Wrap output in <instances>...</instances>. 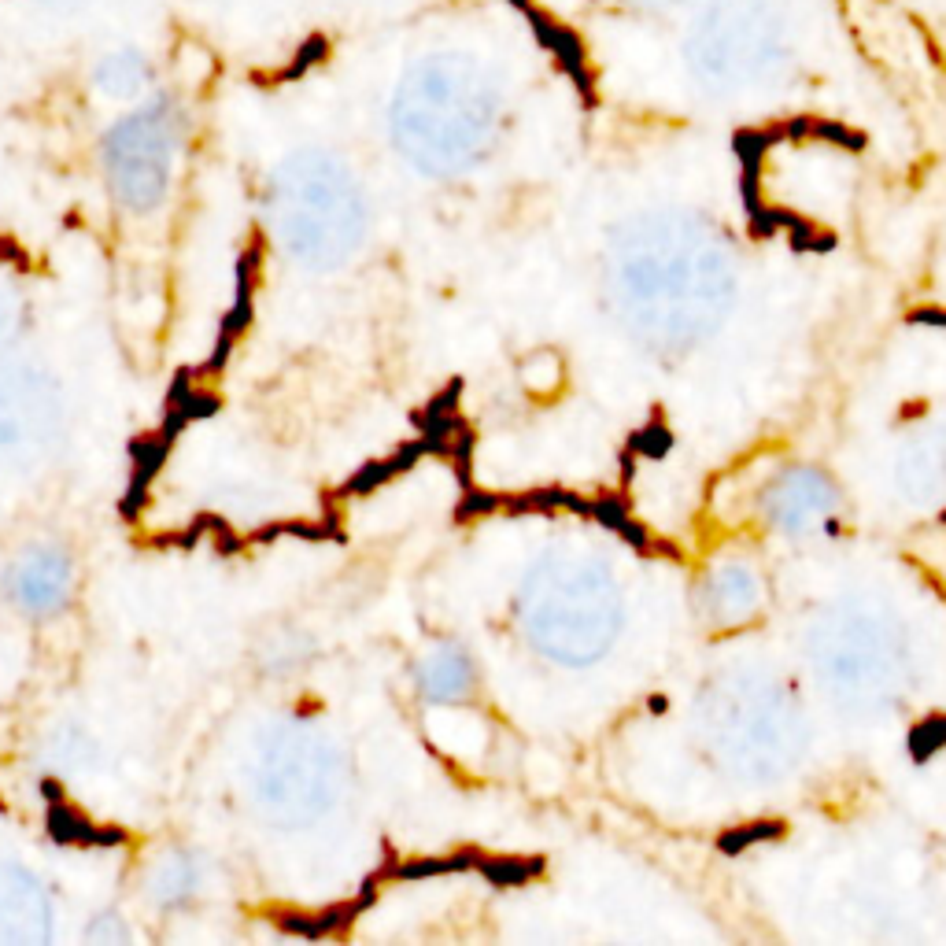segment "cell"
I'll return each mask as SVG.
<instances>
[{"label":"cell","mask_w":946,"mask_h":946,"mask_svg":"<svg viewBox=\"0 0 946 946\" xmlns=\"http://www.w3.org/2000/svg\"><path fill=\"white\" fill-rule=\"evenodd\" d=\"M270 244L311 278H333L363 255L370 196L359 174L333 152L307 148L281 159L263 196Z\"/></svg>","instance_id":"cell-1"},{"label":"cell","mask_w":946,"mask_h":946,"mask_svg":"<svg viewBox=\"0 0 946 946\" xmlns=\"http://www.w3.org/2000/svg\"><path fill=\"white\" fill-rule=\"evenodd\" d=\"M621 588L603 558L555 547L529 562L510 595L518 640L555 669H588L621 632Z\"/></svg>","instance_id":"cell-2"},{"label":"cell","mask_w":946,"mask_h":946,"mask_svg":"<svg viewBox=\"0 0 946 946\" xmlns=\"http://www.w3.org/2000/svg\"><path fill=\"white\" fill-rule=\"evenodd\" d=\"M348 747L326 721L307 714L274 717L255 732L241 762V795L255 821L274 832H315L352 799Z\"/></svg>","instance_id":"cell-3"},{"label":"cell","mask_w":946,"mask_h":946,"mask_svg":"<svg viewBox=\"0 0 946 946\" xmlns=\"http://www.w3.org/2000/svg\"><path fill=\"white\" fill-rule=\"evenodd\" d=\"M499 137V97L459 67H422L396 93L392 145L418 174L451 182L492 156Z\"/></svg>","instance_id":"cell-4"},{"label":"cell","mask_w":946,"mask_h":946,"mask_svg":"<svg viewBox=\"0 0 946 946\" xmlns=\"http://www.w3.org/2000/svg\"><path fill=\"white\" fill-rule=\"evenodd\" d=\"M791 30L780 0H717L695 26V74L717 89L773 82L791 60Z\"/></svg>","instance_id":"cell-5"},{"label":"cell","mask_w":946,"mask_h":946,"mask_svg":"<svg viewBox=\"0 0 946 946\" xmlns=\"http://www.w3.org/2000/svg\"><path fill=\"white\" fill-rule=\"evenodd\" d=\"M185 145V119L170 97L122 115L100 141V174L122 215L148 219L170 200Z\"/></svg>","instance_id":"cell-6"},{"label":"cell","mask_w":946,"mask_h":946,"mask_svg":"<svg viewBox=\"0 0 946 946\" xmlns=\"http://www.w3.org/2000/svg\"><path fill=\"white\" fill-rule=\"evenodd\" d=\"M71 440V400L52 370L30 359L0 363V473L34 477Z\"/></svg>","instance_id":"cell-7"},{"label":"cell","mask_w":946,"mask_h":946,"mask_svg":"<svg viewBox=\"0 0 946 946\" xmlns=\"http://www.w3.org/2000/svg\"><path fill=\"white\" fill-rule=\"evenodd\" d=\"M78 592V558L60 540H30L0 570V599L15 618L56 621Z\"/></svg>","instance_id":"cell-8"},{"label":"cell","mask_w":946,"mask_h":946,"mask_svg":"<svg viewBox=\"0 0 946 946\" xmlns=\"http://www.w3.org/2000/svg\"><path fill=\"white\" fill-rule=\"evenodd\" d=\"M56 887L19 858H0V946H49L60 939Z\"/></svg>","instance_id":"cell-9"},{"label":"cell","mask_w":946,"mask_h":946,"mask_svg":"<svg viewBox=\"0 0 946 946\" xmlns=\"http://www.w3.org/2000/svg\"><path fill=\"white\" fill-rule=\"evenodd\" d=\"M215 887V862L211 854L193 843H167L148 854L137 876V895L159 917L196 910Z\"/></svg>","instance_id":"cell-10"},{"label":"cell","mask_w":946,"mask_h":946,"mask_svg":"<svg viewBox=\"0 0 946 946\" xmlns=\"http://www.w3.org/2000/svg\"><path fill=\"white\" fill-rule=\"evenodd\" d=\"M414 699L429 710H466L481 692V662L459 636H437L411 658Z\"/></svg>","instance_id":"cell-11"},{"label":"cell","mask_w":946,"mask_h":946,"mask_svg":"<svg viewBox=\"0 0 946 946\" xmlns=\"http://www.w3.org/2000/svg\"><path fill=\"white\" fill-rule=\"evenodd\" d=\"M828 510V488L821 481H813L810 473H791L784 477L773 496L765 503V514H773V522L788 525V529H802L810 525L817 514Z\"/></svg>","instance_id":"cell-12"},{"label":"cell","mask_w":946,"mask_h":946,"mask_svg":"<svg viewBox=\"0 0 946 946\" xmlns=\"http://www.w3.org/2000/svg\"><path fill=\"white\" fill-rule=\"evenodd\" d=\"M148 63L141 60V56H134V52H122V56H111V60H104L97 67V89L104 93V97L111 100H134L141 97V89L148 85Z\"/></svg>","instance_id":"cell-13"},{"label":"cell","mask_w":946,"mask_h":946,"mask_svg":"<svg viewBox=\"0 0 946 946\" xmlns=\"http://www.w3.org/2000/svg\"><path fill=\"white\" fill-rule=\"evenodd\" d=\"M30 333V304L8 274H0V363L19 352L23 337Z\"/></svg>","instance_id":"cell-14"},{"label":"cell","mask_w":946,"mask_h":946,"mask_svg":"<svg viewBox=\"0 0 946 946\" xmlns=\"http://www.w3.org/2000/svg\"><path fill=\"white\" fill-rule=\"evenodd\" d=\"M714 588L717 592L710 603H714V610H725V618H743L747 607H754V599H758V584L747 570L717 573Z\"/></svg>","instance_id":"cell-15"},{"label":"cell","mask_w":946,"mask_h":946,"mask_svg":"<svg viewBox=\"0 0 946 946\" xmlns=\"http://www.w3.org/2000/svg\"><path fill=\"white\" fill-rule=\"evenodd\" d=\"M82 939L93 946H126L137 939V924L122 910H97L82 928Z\"/></svg>","instance_id":"cell-16"},{"label":"cell","mask_w":946,"mask_h":946,"mask_svg":"<svg viewBox=\"0 0 946 946\" xmlns=\"http://www.w3.org/2000/svg\"><path fill=\"white\" fill-rule=\"evenodd\" d=\"M326 37H307L304 45H300V52H296V60L289 63V71H285V78H296V74L304 71V67H311V63H318L322 56H326Z\"/></svg>","instance_id":"cell-17"},{"label":"cell","mask_w":946,"mask_h":946,"mask_svg":"<svg viewBox=\"0 0 946 946\" xmlns=\"http://www.w3.org/2000/svg\"><path fill=\"white\" fill-rule=\"evenodd\" d=\"M647 4H666V0H647Z\"/></svg>","instance_id":"cell-18"}]
</instances>
